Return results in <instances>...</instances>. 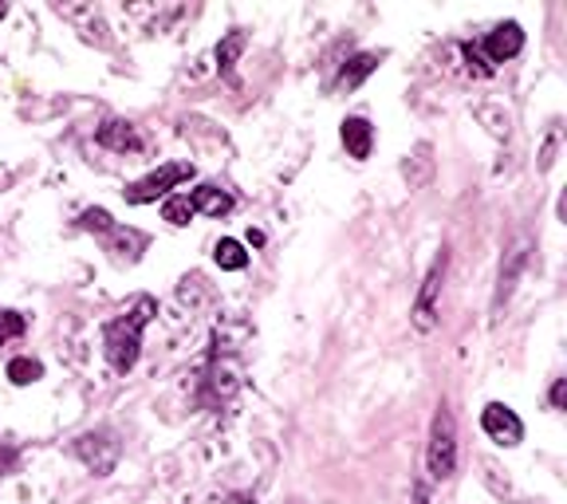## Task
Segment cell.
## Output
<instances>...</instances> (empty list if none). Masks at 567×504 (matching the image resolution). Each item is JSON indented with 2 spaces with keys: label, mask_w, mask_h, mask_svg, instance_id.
Wrapping results in <instances>:
<instances>
[{
  "label": "cell",
  "mask_w": 567,
  "mask_h": 504,
  "mask_svg": "<svg viewBox=\"0 0 567 504\" xmlns=\"http://www.w3.org/2000/svg\"><path fill=\"white\" fill-rule=\"evenodd\" d=\"M154 316H158V304H154V296H138V300H134L123 316L111 319V323L103 328L106 363L115 367L118 374L134 371V363H138V347H142V331H146V323H151Z\"/></svg>",
  "instance_id": "1"
},
{
  "label": "cell",
  "mask_w": 567,
  "mask_h": 504,
  "mask_svg": "<svg viewBox=\"0 0 567 504\" xmlns=\"http://www.w3.org/2000/svg\"><path fill=\"white\" fill-rule=\"evenodd\" d=\"M425 465H430V477L450 481L457 470V422H453L450 407H437L434 425H430V450H425Z\"/></svg>",
  "instance_id": "2"
},
{
  "label": "cell",
  "mask_w": 567,
  "mask_h": 504,
  "mask_svg": "<svg viewBox=\"0 0 567 504\" xmlns=\"http://www.w3.org/2000/svg\"><path fill=\"white\" fill-rule=\"evenodd\" d=\"M194 177V166L189 162H166V166L151 169L146 177H138L134 186H126V202L131 205H151L158 202V197H166L174 186H182V182H189Z\"/></svg>",
  "instance_id": "3"
},
{
  "label": "cell",
  "mask_w": 567,
  "mask_h": 504,
  "mask_svg": "<svg viewBox=\"0 0 567 504\" xmlns=\"http://www.w3.org/2000/svg\"><path fill=\"white\" fill-rule=\"evenodd\" d=\"M442 280H445V248L437 253V260L425 272L422 288H417V300L410 308V323H414L417 336H430L437 328V296H442Z\"/></svg>",
  "instance_id": "4"
},
{
  "label": "cell",
  "mask_w": 567,
  "mask_h": 504,
  "mask_svg": "<svg viewBox=\"0 0 567 504\" xmlns=\"http://www.w3.org/2000/svg\"><path fill=\"white\" fill-rule=\"evenodd\" d=\"M481 425H485V434L493 438L496 445H520V438H524L520 418H516L505 402H488V407L481 410Z\"/></svg>",
  "instance_id": "5"
},
{
  "label": "cell",
  "mask_w": 567,
  "mask_h": 504,
  "mask_svg": "<svg viewBox=\"0 0 567 504\" xmlns=\"http://www.w3.org/2000/svg\"><path fill=\"white\" fill-rule=\"evenodd\" d=\"M520 48H524V32H520V24H496L493 32L485 35V44H481V55H485L488 63H508L513 55H520Z\"/></svg>",
  "instance_id": "6"
},
{
  "label": "cell",
  "mask_w": 567,
  "mask_h": 504,
  "mask_svg": "<svg viewBox=\"0 0 567 504\" xmlns=\"http://www.w3.org/2000/svg\"><path fill=\"white\" fill-rule=\"evenodd\" d=\"M75 453L87 461V470H95L99 477H103V473L115 470L118 445L111 442V434H87V438H80V442H75Z\"/></svg>",
  "instance_id": "7"
},
{
  "label": "cell",
  "mask_w": 567,
  "mask_h": 504,
  "mask_svg": "<svg viewBox=\"0 0 567 504\" xmlns=\"http://www.w3.org/2000/svg\"><path fill=\"white\" fill-rule=\"evenodd\" d=\"M343 146L351 158H371V146H374V131L367 119H343Z\"/></svg>",
  "instance_id": "8"
},
{
  "label": "cell",
  "mask_w": 567,
  "mask_h": 504,
  "mask_svg": "<svg viewBox=\"0 0 567 504\" xmlns=\"http://www.w3.org/2000/svg\"><path fill=\"white\" fill-rule=\"evenodd\" d=\"M186 197H189V205H194V213H205V217H225V213H233V197L217 186H197L194 194H186Z\"/></svg>",
  "instance_id": "9"
},
{
  "label": "cell",
  "mask_w": 567,
  "mask_h": 504,
  "mask_svg": "<svg viewBox=\"0 0 567 504\" xmlns=\"http://www.w3.org/2000/svg\"><path fill=\"white\" fill-rule=\"evenodd\" d=\"M99 142H103L106 151H118V154L138 151V146H142V138L134 134V126L131 123H118V119H111V123L99 126Z\"/></svg>",
  "instance_id": "10"
},
{
  "label": "cell",
  "mask_w": 567,
  "mask_h": 504,
  "mask_svg": "<svg viewBox=\"0 0 567 504\" xmlns=\"http://www.w3.org/2000/svg\"><path fill=\"white\" fill-rule=\"evenodd\" d=\"M524 240L516 248H508V265H501V284H496V300H493V311H501L505 308V300L513 296V284H516V276H520V268H524Z\"/></svg>",
  "instance_id": "11"
},
{
  "label": "cell",
  "mask_w": 567,
  "mask_h": 504,
  "mask_svg": "<svg viewBox=\"0 0 567 504\" xmlns=\"http://www.w3.org/2000/svg\"><path fill=\"white\" fill-rule=\"evenodd\" d=\"M213 260H217L225 272H240V268L248 265V253H245V245H240V240L225 237V240H217V248H213Z\"/></svg>",
  "instance_id": "12"
},
{
  "label": "cell",
  "mask_w": 567,
  "mask_h": 504,
  "mask_svg": "<svg viewBox=\"0 0 567 504\" xmlns=\"http://www.w3.org/2000/svg\"><path fill=\"white\" fill-rule=\"evenodd\" d=\"M106 237H111V248H115L118 257H126V260H138V253L142 248H146V237H142V233H134V229H111L106 233Z\"/></svg>",
  "instance_id": "13"
},
{
  "label": "cell",
  "mask_w": 567,
  "mask_h": 504,
  "mask_svg": "<svg viewBox=\"0 0 567 504\" xmlns=\"http://www.w3.org/2000/svg\"><path fill=\"white\" fill-rule=\"evenodd\" d=\"M162 217H166L174 229H186L189 222H194V205H189L186 194H177V197H166V205H162Z\"/></svg>",
  "instance_id": "14"
},
{
  "label": "cell",
  "mask_w": 567,
  "mask_h": 504,
  "mask_svg": "<svg viewBox=\"0 0 567 504\" xmlns=\"http://www.w3.org/2000/svg\"><path fill=\"white\" fill-rule=\"evenodd\" d=\"M245 44H248V35H245V32H229V35L221 40V48H217V63H221L225 75H233V63H237V55L245 52Z\"/></svg>",
  "instance_id": "15"
},
{
  "label": "cell",
  "mask_w": 567,
  "mask_h": 504,
  "mask_svg": "<svg viewBox=\"0 0 567 504\" xmlns=\"http://www.w3.org/2000/svg\"><path fill=\"white\" fill-rule=\"evenodd\" d=\"M374 68H379V55H374V52L354 55V60H351V68L343 71V88H359V83H363Z\"/></svg>",
  "instance_id": "16"
},
{
  "label": "cell",
  "mask_w": 567,
  "mask_h": 504,
  "mask_svg": "<svg viewBox=\"0 0 567 504\" xmlns=\"http://www.w3.org/2000/svg\"><path fill=\"white\" fill-rule=\"evenodd\" d=\"M40 374H44V367L35 363V359H12L9 363V379L17 382V387H32Z\"/></svg>",
  "instance_id": "17"
},
{
  "label": "cell",
  "mask_w": 567,
  "mask_h": 504,
  "mask_svg": "<svg viewBox=\"0 0 567 504\" xmlns=\"http://www.w3.org/2000/svg\"><path fill=\"white\" fill-rule=\"evenodd\" d=\"M461 55H465V68H470V75H477V80H488V75L496 71L493 63L481 55L477 44H465V48H461Z\"/></svg>",
  "instance_id": "18"
},
{
  "label": "cell",
  "mask_w": 567,
  "mask_h": 504,
  "mask_svg": "<svg viewBox=\"0 0 567 504\" xmlns=\"http://www.w3.org/2000/svg\"><path fill=\"white\" fill-rule=\"evenodd\" d=\"M24 331H28L24 316H17V311H4V308H0V347L9 343V339L24 336Z\"/></svg>",
  "instance_id": "19"
},
{
  "label": "cell",
  "mask_w": 567,
  "mask_h": 504,
  "mask_svg": "<svg viewBox=\"0 0 567 504\" xmlns=\"http://www.w3.org/2000/svg\"><path fill=\"white\" fill-rule=\"evenodd\" d=\"M80 229H87V233H111V229H115V222H111V213H106V209H87L80 217Z\"/></svg>",
  "instance_id": "20"
},
{
  "label": "cell",
  "mask_w": 567,
  "mask_h": 504,
  "mask_svg": "<svg viewBox=\"0 0 567 504\" xmlns=\"http://www.w3.org/2000/svg\"><path fill=\"white\" fill-rule=\"evenodd\" d=\"M564 390H567L564 379H556V387H551V407H556V410L564 407Z\"/></svg>",
  "instance_id": "21"
},
{
  "label": "cell",
  "mask_w": 567,
  "mask_h": 504,
  "mask_svg": "<svg viewBox=\"0 0 567 504\" xmlns=\"http://www.w3.org/2000/svg\"><path fill=\"white\" fill-rule=\"evenodd\" d=\"M414 504H430V488H425L422 481L414 485Z\"/></svg>",
  "instance_id": "22"
},
{
  "label": "cell",
  "mask_w": 567,
  "mask_h": 504,
  "mask_svg": "<svg viewBox=\"0 0 567 504\" xmlns=\"http://www.w3.org/2000/svg\"><path fill=\"white\" fill-rule=\"evenodd\" d=\"M4 12H9V9H4V4H0V20H4Z\"/></svg>",
  "instance_id": "23"
}]
</instances>
